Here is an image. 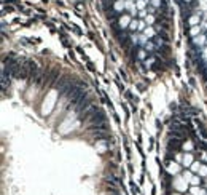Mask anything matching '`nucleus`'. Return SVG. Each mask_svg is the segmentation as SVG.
Masks as SVG:
<instances>
[{"mask_svg":"<svg viewBox=\"0 0 207 195\" xmlns=\"http://www.w3.org/2000/svg\"><path fill=\"white\" fill-rule=\"evenodd\" d=\"M136 6H137L139 11H144V10H147L148 2H147V0H137V2H136Z\"/></svg>","mask_w":207,"mask_h":195,"instance_id":"8","label":"nucleus"},{"mask_svg":"<svg viewBox=\"0 0 207 195\" xmlns=\"http://www.w3.org/2000/svg\"><path fill=\"white\" fill-rule=\"evenodd\" d=\"M183 149H185V150H191V149H193V144H191L190 141H186V142L183 144Z\"/></svg>","mask_w":207,"mask_h":195,"instance_id":"19","label":"nucleus"},{"mask_svg":"<svg viewBox=\"0 0 207 195\" xmlns=\"http://www.w3.org/2000/svg\"><path fill=\"white\" fill-rule=\"evenodd\" d=\"M145 23H147V26H152L155 23V16L153 15H147L145 16Z\"/></svg>","mask_w":207,"mask_h":195,"instance_id":"16","label":"nucleus"},{"mask_svg":"<svg viewBox=\"0 0 207 195\" xmlns=\"http://www.w3.org/2000/svg\"><path fill=\"white\" fill-rule=\"evenodd\" d=\"M167 173L178 176V173H180V165H178L177 162H171V163L167 165Z\"/></svg>","mask_w":207,"mask_h":195,"instance_id":"3","label":"nucleus"},{"mask_svg":"<svg viewBox=\"0 0 207 195\" xmlns=\"http://www.w3.org/2000/svg\"><path fill=\"white\" fill-rule=\"evenodd\" d=\"M142 34H145V35L148 37V39H150V37H153V35L156 34V31L153 29V27H152V26H148V27H147V29H145V31H144Z\"/></svg>","mask_w":207,"mask_h":195,"instance_id":"10","label":"nucleus"},{"mask_svg":"<svg viewBox=\"0 0 207 195\" xmlns=\"http://www.w3.org/2000/svg\"><path fill=\"white\" fill-rule=\"evenodd\" d=\"M190 24H191V26H199V16H197V15H193V16L190 18Z\"/></svg>","mask_w":207,"mask_h":195,"instance_id":"13","label":"nucleus"},{"mask_svg":"<svg viewBox=\"0 0 207 195\" xmlns=\"http://www.w3.org/2000/svg\"><path fill=\"white\" fill-rule=\"evenodd\" d=\"M199 168H201V163H199V162H194V163L190 166V171H193V173H197V171H199Z\"/></svg>","mask_w":207,"mask_h":195,"instance_id":"14","label":"nucleus"},{"mask_svg":"<svg viewBox=\"0 0 207 195\" xmlns=\"http://www.w3.org/2000/svg\"><path fill=\"white\" fill-rule=\"evenodd\" d=\"M190 193L191 195H207V192L202 187H199V185H193V187L190 189Z\"/></svg>","mask_w":207,"mask_h":195,"instance_id":"6","label":"nucleus"},{"mask_svg":"<svg viewBox=\"0 0 207 195\" xmlns=\"http://www.w3.org/2000/svg\"><path fill=\"white\" fill-rule=\"evenodd\" d=\"M150 5H152L153 8H158L159 5H161V0H150Z\"/></svg>","mask_w":207,"mask_h":195,"instance_id":"18","label":"nucleus"},{"mask_svg":"<svg viewBox=\"0 0 207 195\" xmlns=\"http://www.w3.org/2000/svg\"><path fill=\"white\" fill-rule=\"evenodd\" d=\"M194 163V159H193V155L188 152V154H183V159H182V165L185 166V168H190V166Z\"/></svg>","mask_w":207,"mask_h":195,"instance_id":"4","label":"nucleus"},{"mask_svg":"<svg viewBox=\"0 0 207 195\" xmlns=\"http://www.w3.org/2000/svg\"><path fill=\"white\" fill-rule=\"evenodd\" d=\"M196 174H199V176H202V178H205V176H207V166L205 165H201L199 171H197Z\"/></svg>","mask_w":207,"mask_h":195,"instance_id":"15","label":"nucleus"},{"mask_svg":"<svg viewBox=\"0 0 207 195\" xmlns=\"http://www.w3.org/2000/svg\"><path fill=\"white\" fill-rule=\"evenodd\" d=\"M201 31H202V27H201V26H193L191 29H190V35H191L193 39H194V37L201 35Z\"/></svg>","mask_w":207,"mask_h":195,"instance_id":"9","label":"nucleus"},{"mask_svg":"<svg viewBox=\"0 0 207 195\" xmlns=\"http://www.w3.org/2000/svg\"><path fill=\"white\" fill-rule=\"evenodd\" d=\"M186 2H191V0H186Z\"/></svg>","mask_w":207,"mask_h":195,"instance_id":"24","label":"nucleus"},{"mask_svg":"<svg viewBox=\"0 0 207 195\" xmlns=\"http://www.w3.org/2000/svg\"><path fill=\"white\" fill-rule=\"evenodd\" d=\"M182 176H183V178H185V181H186V182H190V181H191V178H193V176H194V174H193V171H190V170H186V171H183V174H182Z\"/></svg>","mask_w":207,"mask_h":195,"instance_id":"12","label":"nucleus"},{"mask_svg":"<svg viewBox=\"0 0 207 195\" xmlns=\"http://www.w3.org/2000/svg\"><path fill=\"white\" fill-rule=\"evenodd\" d=\"M174 189H177L178 192H185L188 189V184L190 182H186L183 176H175V179H174Z\"/></svg>","mask_w":207,"mask_h":195,"instance_id":"1","label":"nucleus"},{"mask_svg":"<svg viewBox=\"0 0 207 195\" xmlns=\"http://www.w3.org/2000/svg\"><path fill=\"white\" fill-rule=\"evenodd\" d=\"M139 58H145V51H140L139 53Z\"/></svg>","mask_w":207,"mask_h":195,"instance_id":"21","label":"nucleus"},{"mask_svg":"<svg viewBox=\"0 0 207 195\" xmlns=\"http://www.w3.org/2000/svg\"><path fill=\"white\" fill-rule=\"evenodd\" d=\"M132 19H134V18H132V16H131V15H123V16H121V18H120V21H118V24H120L121 27H123V29H126V27H129V24H131V23H132Z\"/></svg>","mask_w":207,"mask_h":195,"instance_id":"2","label":"nucleus"},{"mask_svg":"<svg viewBox=\"0 0 207 195\" xmlns=\"http://www.w3.org/2000/svg\"><path fill=\"white\" fill-rule=\"evenodd\" d=\"M126 5H128L126 0H116L113 3V10L115 11H123V10H126Z\"/></svg>","mask_w":207,"mask_h":195,"instance_id":"5","label":"nucleus"},{"mask_svg":"<svg viewBox=\"0 0 207 195\" xmlns=\"http://www.w3.org/2000/svg\"><path fill=\"white\" fill-rule=\"evenodd\" d=\"M202 58H204V59L207 61V46H205V48L202 50Z\"/></svg>","mask_w":207,"mask_h":195,"instance_id":"20","label":"nucleus"},{"mask_svg":"<svg viewBox=\"0 0 207 195\" xmlns=\"http://www.w3.org/2000/svg\"><path fill=\"white\" fill-rule=\"evenodd\" d=\"M126 2H132V0H126Z\"/></svg>","mask_w":207,"mask_h":195,"instance_id":"23","label":"nucleus"},{"mask_svg":"<svg viewBox=\"0 0 207 195\" xmlns=\"http://www.w3.org/2000/svg\"><path fill=\"white\" fill-rule=\"evenodd\" d=\"M129 29H131V31H137V29H139V21H137V19H132V23L129 24Z\"/></svg>","mask_w":207,"mask_h":195,"instance_id":"17","label":"nucleus"},{"mask_svg":"<svg viewBox=\"0 0 207 195\" xmlns=\"http://www.w3.org/2000/svg\"><path fill=\"white\" fill-rule=\"evenodd\" d=\"M205 40H207V37L204 35V34H201V35H197V37H194V45L196 46H204V43H205Z\"/></svg>","mask_w":207,"mask_h":195,"instance_id":"7","label":"nucleus"},{"mask_svg":"<svg viewBox=\"0 0 207 195\" xmlns=\"http://www.w3.org/2000/svg\"><path fill=\"white\" fill-rule=\"evenodd\" d=\"M190 184L191 185H199L201 184V176L199 174H194L193 178H191V181H190Z\"/></svg>","mask_w":207,"mask_h":195,"instance_id":"11","label":"nucleus"},{"mask_svg":"<svg viewBox=\"0 0 207 195\" xmlns=\"http://www.w3.org/2000/svg\"><path fill=\"white\" fill-rule=\"evenodd\" d=\"M172 195H180V193H172Z\"/></svg>","mask_w":207,"mask_h":195,"instance_id":"22","label":"nucleus"}]
</instances>
